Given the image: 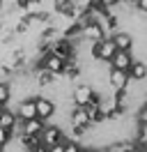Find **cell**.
Listing matches in <instances>:
<instances>
[{
	"mask_svg": "<svg viewBox=\"0 0 147 152\" xmlns=\"http://www.w3.org/2000/svg\"><path fill=\"white\" fill-rule=\"evenodd\" d=\"M110 39H113V44H115V48L117 51H131V46H133V35L131 32H124V30H115L113 35H110Z\"/></svg>",
	"mask_w": 147,
	"mask_h": 152,
	"instance_id": "obj_8",
	"label": "cell"
},
{
	"mask_svg": "<svg viewBox=\"0 0 147 152\" xmlns=\"http://www.w3.org/2000/svg\"><path fill=\"white\" fill-rule=\"evenodd\" d=\"M14 113L18 120H28V118H37L35 113V95L32 97H23L16 106H14Z\"/></svg>",
	"mask_w": 147,
	"mask_h": 152,
	"instance_id": "obj_6",
	"label": "cell"
},
{
	"mask_svg": "<svg viewBox=\"0 0 147 152\" xmlns=\"http://www.w3.org/2000/svg\"><path fill=\"white\" fill-rule=\"evenodd\" d=\"M0 7H2V0H0Z\"/></svg>",
	"mask_w": 147,
	"mask_h": 152,
	"instance_id": "obj_21",
	"label": "cell"
},
{
	"mask_svg": "<svg viewBox=\"0 0 147 152\" xmlns=\"http://www.w3.org/2000/svg\"><path fill=\"white\" fill-rule=\"evenodd\" d=\"M62 152H81V143L64 141V150H62Z\"/></svg>",
	"mask_w": 147,
	"mask_h": 152,
	"instance_id": "obj_15",
	"label": "cell"
},
{
	"mask_svg": "<svg viewBox=\"0 0 147 152\" xmlns=\"http://www.w3.org/2000/svg\"><path fill=\"white\" fill-rule=\"evenodd\" d=\"M108 86L110 90H124L129 86V74L122 72V69H108Z\"/></svg>",
	"mask_w": 147,
	"mask_h": 152,
	"instance_id": "obj_7",
	"label": "cell"
},
{
	"mask_svg": "<svg viewBox=\"0 0 147 152\" xmlns=\"http://www.w3.org/2000/svg\"><path fill=\"white\" fill-rule=\"evenodd\" d=\"M69 99L74 106H85L90 99H101V92H97L90 83H76V86H71Z\"/></svg>",
	"mask_w": 147,
	"mask_h": 152,
	"instance_id": "obj_1",
	"label": "cell"
},
{
	"mask_svg": "<svg viewBox=\"0 0 147 152\" xmlns=\"http://www.w3.org/2000/svg\"><path fill=\"white\" fill-rule=\"evenodd\" d=\"M67 136H64V132H62V127H57L55 122H48L44 124V129L39 132V143L41 145H46V148H51L53 143H57V141H64Z\"/></svg>",
	"mask_w": 147,
	"mask_h": 152,
	"instance_id": "obj_3",
	"label": "cell"
},
{
	"mask_svg": "<svg viewBox=\"0 0 147 152\" xmlns=\"http://www.w3.org/2000/svg\"><path fill=\"white\" fill-rule=\"evenodd\" d=\"M16 122H18V118H16V113H14V108H12V106H2V108H0V127H5V129H9V132L14 134Z\"/></svg>",
	"mask_w": 147,
	"mask_h": 152,
	"instance_id": "obj_11",
	"label": "cell"
},
{
	"mask_svg": "<svg viewBox=\"0 0 147 152\" xmlns=\"http://www.w3.org/2000/svg\"><path fill=\"white\" fill-rule=\"evenodd\" d=\"M81 37L85 39V42H90V44H92V42H99V39L106 37V35H103V30H101L99 23H87V26L83 28Z\"/></svg>",
	"mask_w": 147,
	"mask_h": 152,
	"instance_id": "obj_12",
	"label": "cell"
},
{
	"mask_svg": "<svg viewBox=\"0 0 147 152\" xmlns=\"http://www.w3.org/2000/svg\"><path fill=\"white\" fill-rule=\"evenodd\" d=\"M101 2H103V5H106V7H115V5H119V2H122V0H101Z\"/></svg>",
	"mask_w": 147,
	"mask_h": 152,
	"instance_id": "obj_18",
	"label": "cell"
},
{
	"mask_svg": "<svg viewBox=\"0 0 147 152\" xmlns=\"http://www.w3.org/2000/svg\"><path fill=\"white\" fill-rule=\"evenodd\" d=\"M12 102V90H9V81H0V108L9 106Z\"/></svg>",
	"mask_w": 147,
	"mask_h": 152,
	"instance_id": "obj_13",
	"label": "cell"
},
{
	"mask_svg": "<svg viewBox=\"0 0 147 152\" xmlns=\"http://www.w3.org/2000/svg\"><path fill=\"white\" fill-rule=\"evenodd\" d=\"M14 2V7H18V10H25V5H28V0H12Z\"/></svg>",
	"mask_w": 147,
	"mask_h": 152,
	"instance_id": "obj_17",
	"label": "cell"
},
{
	"mask_svg": "<svg viewBox=\"0 0 147 152\" xmlns=\"http://www.w3.org/2000/svg\"><path fill=\"white\" fill-rule=\"evenodd\" d=\"M115 51H117V48H115V44H113V39H110V37H101L99 42H92V44H90L92 60H103V62H108Z\"/></svg>",
	"mask_w": 147,
	"mask_h": 152,
	"instance_id": "obj_2",
	"label": "cell"
},
{
	"mask_svg": "<svg viewBox=\"0 0 147 152\" xmlns=\"http://www.w3.org/2000/svg\"><path fill=\"white\" fill-rule=\"evenodd\" d=\"M12 141H14V134L9 132V129H5V127H0V145H5V148H7Z\"/></svg>",
	"mask_w": 147,
	"mask_h": 152,
	"instance_id": "obj_14",
	"label": "cell"
},
{
	"mask_svg": "<svg viewBox=\"0 0 147 152\" xmlns=\"http://www.w3.org/2000/svg\"><path fill=\"white\" fill-rule=\"evenodd\" d=\"M67 141V138H64ZM64 141H57V143H53L51 148H48V152H62L64 150Z\"/></svg>",
	"mask_w": 147,
	"mask_h": 152,
	"instance_id": "obj_16",
	"label": "cell"
},
{
	"mask_svg": "<svg viewBox=\"0 0 147 152\" xmlns=\"http://www.w3.org/2000/svg\"><path fill=\"white\" fill-rule=\"evenodd\" d=\"M67 118H69V127H81L85 132L92 129V122H90V118H87V113L83 111V106H71V111H69Z\"/></svg>",
	"mask_w": 147,
	"mask_h": 152,
	"instance_id": "obj_5",
	"label": "cell"
},
{
	"mask_svg": "<svg viewBox=\"0 0 147 152\" xmlns=\"http://www.w3.org/2000/svg\"><path fill=\"white\" fill-rule=\"evenodd\" d=\"M131 152H147V148H140V145H133V150Z\"/></svg>",
	"mask_w": 147,
	"mask_h": 152,
	"instance_id": "obj_20",
	"label": "cell"
},
{
	"mask_svg": "<svg viewBox=\"0 0 147 152\" xmlns=\"http://www.w3.org/2000/svg\"><path fill=\"white\" fill-rule=\"evenodd\" d=\"M55 106H57V104H55L53 99H48V97H44V95H35V113H37L39 120L48 122V120L57 113V111H55Z\"/></svg>",
	"mask_w": 147,
	"mask_h": 152,
	"instance_id": "obj_4",
	"label": "cell"
},
{
	"mask_svg": "<svg viewBox=\"0 0 147 152\" xmlns=\"http://www.w3.org/2000/svg\"><path fill=\"white\" fill-rule=\"evenodd\" d=\"M131 62H133L131 51H115V53H113V58L108 60V65L113 67V69H122V72H127Z\"/></svg>",
	"mask_w": 147,
	"mask_h": 152,
	"instance_id": "obj_9",
	"label": "cell"
},
{
	"mask_svg": "<svg viewBox=\"0 0 147 152\" xmlns=\"http://www.w3.org/2000/svg\"><path fill=\"white\" fill-rule=\"evenodd\" d=\"M127 74L131 81H145L147 78V62L145 60H133L131 65H129Z\"/></svg>",
	"mask_w": 147,
	"mask_h": 152,
	"instance_id": "obj_10",
	"label": "cell"
},
{
	"mask_svg": "<svg viewBox=\"0 0 147 152\" xmlns=\"http://www.w3.org/2000/svg\"><path fill=\"white\" fill-rule=\"evenodd\" d=\"M32 152H48V148H46V145H41V143H39V145H37V148H35V150H32Z\"/></svg>",
	"mask_w": 147,
	"mask_h": 152,
	"instance_id": "obj_19",
	"label": "cell"
}]
</instances>
